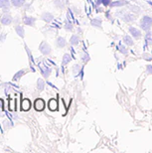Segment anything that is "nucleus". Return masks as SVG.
Listing matches in <instances>:
<instances>
[{"mask_svg":"<svg viewBox=\"0 0 152 153\" xmlns=\"http://www.w3.org/2000/svg\"><path fill=\"white\" fill-rule=\"evenodd\" d=\"M140 26L143 30H149L150 27L152 26V18L149 16H144L140 21Z\"/></svg>","mask_w":152,"mask_h":153,"instance_id":"nucleus-1","label":"nucleus"},{"mask_svg":"<svg viewBox=\"0 0 152 153\" xmlns=\"http://www.w3.org/2000/svg\"><path fill=\"white\" fill-rule=\"evenodd\" d=\"M34 105H35V109L38 110V112H41V110H43L44 108H45V102L42 100V98H38V100H35V103H34Z\"/></svg>","mask_w":152,"mask_h":153,"instance_id":"nucleus-2","label":"nucleus"},{"mask_svg":"<svg viewBox=\"0 0 152 153\" xmlns=\"http://www.w3.org/2000/svg\"><path fill=\"white\" fill-rule=\"evenodd\" d=\"M31 108V102L28 100V98H25L21 102V109L24 110V112H27Z\"/></svg>","mask_w":152,"mask_h":153,"instance_id":"nucleus-3","label":"nucleus"},{"mask_svg":"<svg viewBox=\"0 0 152 153\" xmlns=\"http://www.w3.org/2000/svg\"><path fill=\"white\" fill-rule=\"evenodd\" d=\"M40 51L42 52L44 55H48V54H50V52H51V48L47 43L43 42V43L41 44V46H40Z\"/></svg>","mask_w":152,"mask_h":153,"instance_id":"nucleus-4","label":"nucleus"},{"mask_svg":"<svg viewBox=\"0 0 152 153\" xmlns=\"http://www.w3.org/2000/svg\"><path fill=\"white\" fill-rule=\"evenodd\" d=\"M0 20H1V23L3 24V25H9L12 22V17L10 15H8V14H5V15L1 17Z\"/></svg>","mask_w":152,"mask_h":153,"instance_id":"nucleus-5","label":"nucleus"},{"mask_svg":"<svg viewBox=\"0 0 152 153\" xmlns=\"http://www.w3.org/2000/svg\"><path fill=\"white\" fill-rule=\"evenodd\" d=\"M48 107H49V108H50V110H52V112H54V110L57 109V108H58V102H57V100H54V98H52V100H49Z\"/></svg>","mask_w":152,"mask_h":153,"instance_id":"nucleus-6","label":"nucleus"},{"mask_svg":"<svg viewBox=\"0 0 152 153\" xmlns=\"http://www.w3.org/2000/svg\"><path fill=\"white\" fill-rule=\"evenodd\" d=\"M129 32H130V34L134 38H139L141 36V32L137 30L136 28H134V27H129Z\"/></svg>","mask_w":152,"mask_h":153,"instance_id":"nucleus-7","label":"nucleus"},{"mask_svg":"<svg viewBox=\"0 0 152 153\" xmlns=\"http://www.w3.org/2000/svg\"><path fill=\"white\" fill-rule=\"evenodd\" d=\"M23 21L26 25H29V26H33L34 23H35V18L33 17H28V16H25L23 18Z\"/></svg>","mask_w":152,"mask_h":153,"instance_id":"nucleus-8","label":"nucleus"},{"mask_svg":"<svg viewBox=\"0 0 152 153\" xmlns=\"http://www.w3.org/2000/svg\"><path fill=\"white\" fill-rule=\"evenodd\" d=\"M37 87H38V91L39 92H42L44 90V87H45V83L43 82L42 79H39L38 82H37Z\"/></svg>","mask_w":152,"mask_h":153,"instance_id":"nucleus-9","label":"nucleus"},{"mask_svg":"<svg viewBox=\"0 0 152 153\" xmlns=\"http://www.w3.org/2000/svg\"><path fill=\"white\" fill-rule=\"evenodd\" d=\"M42 18H43V20H44V21H46V22H50V21H52V20H53L54 17H53L52 14H50V13H45V14H43Z\"/></svg>","mask_w":152,"mask_h":153,"instance_id":"nucleus-10","label":"nucleus"},{"mask_svg":"<svg viewBox=\"0 0 152 153\" xmlns=\"http://www.w3.org/2000/svg\"><path fill=\"white\" fill-rule=\"evenodd\" d=\"M15 30H16L17 34H18L19 36H20V37H24V29H23V27L20 26V25H17L15 27Z\"/></svg>","mask_w":152,"mask_h":153,"instance_id":"nucleus-11","label":"nucleus"},{"mask_svg":"<svg viewBox=\"0 0 152 153\" xmlns=\"http://www.w3.org/2000/svg\"><path fill=\"white\" fill-rule=\"evenodd\" d=\"M70 61H71V56L69 55V54H65V55H64V58H63L62 65L66 66L68 63H70Z\"/></svg>","mask_w":152,"mask_h":153,"instance_id":"nucleus-12","label":"nucleus"},{"mask_svg":"<svg viewBox=\"0 0 152 153\" xmlns=\"http://www.w3.org/2000/svg\"><path fill=\"white\" fill-rule=\"evenodd\" d=\"M57 45L58 47H60V48H63V47L66 46V40L64 38H62V37H60L57 40Z\"/></svg>","mask_w":152,"mask_h":153,"instance_id":"nucleus-13","label":"nucleus"},{"mask_svg":"<svg viewBox=\"0 0 152 153\" xmlns=\"http://www.w3.org/2000/svg\"><path fill=\"white\" fill-rule=\"evenodd\" d=\"M15 108V98H9V109L14 112Z\"/></svg>","mask_w":152,"mask_h":153,"instance_id":"nucleus-14","label":"nucleus"},{"mask_svg":"<svg viewBox=\"0 0 152 153\" xmlns=\"http://www.w3.org/2000/svg\"><path fill=\"white\" fill-rule=\"evenodd\" d=\"M11 2L14 6L19 7V6H22L24 3H25V0H11Z\"/></svg>","mask_w":152,"mask_h":153,"instance_id":"nucleus-15","label":"nucleus"},{"mask_svg":"<svg viewBox=\"0 0 152 153\" xmlns=\"http://www.w3.org/2000/svg\"><path fill=\"white\" fill-rule=\"evenodd\" d=\"M41 67V70H42V73H43V76H45V78H48L49 76V75H50V72H51V70L49 68H44L43 66H40Z\"/></svg>","mask_w":152,"mask_h":153,"instance_id":"nucleus-16","label":"nucleus"},{"mask_svg":"<svg viewBox=\"0 0 152 153\" xmlns=\"http://www.w3.org/2000/svg\"><path fill=\"white\" fill-rule=\"evenodd\" d=\"M70 43L72 44L73 46L78 45V44H79V38H78V36H76V35L72 36V38H71V40H70Z\"/></svg>","mask_w":152,"mask_h":153,"instance_id":"nucleus-17","label":"nucleus"},{"mask_svg":"<svg viewBox=\"0 0 152 153\" xmlns=\"http://www.w3.org/2000/svg\"><path fill=\"white\" fill-rule=\"evenodd\" d=\"M123 41L125 42V44H126V45H128V46H132V45H133V41H132V39L129 36H125V37H124Z\"/></svg>","mask_w":152,"mask_h":153,"instance_id":"nucleus-18","label":"nucleus"},{"mask_svg":"<svg viewBox=\"0 0 152 153\" xmlns=\"http://www.w3.org/2000/svg\"><path fill=\"white\" fill-rule=\"evenodd\" d=\"M9 0H0V7L2 8H7L9 6Z\"/></svg>","mask_w":152,"mask_h":153,"instance_id":"nucleus-19","label":"nucleus"},{"mask_svg":"<svg viewBox=\"0 0 152 153\" xmlns=\"http://www.w3.org/2000/svg\"><path fill=\"white\" fill-rule=\"evenodd\" d=\"M24 74H25V71H24V70H22V71H19L18 73H17L16 75L13 76V80H14V81H17V80H18L19 78H20V76H23Z\"/></svg>","mask_w":152,"mask_h":153,"instance_id":"nucleus-20","label":"nucleus"},{"mask_svg":"<svg viewBox=\"0 0 152 153\" xmlns=\"http://www.w3.org/2000/svg\"><path fill=\"white\" fill-rule=\"evenodd\" d=\"M92 24L95 27H100V25H102V21H100L99 19H94V20L92 21Z\"/></svg>","mask_w":152,"mask_h":153,"instance_id":"nucleus-21","label":"nucleus"},{"mask_svg":"<svg viewBox=\"0 0 152 153\" xmlns=\"http://www.w3.org/2000/svg\"><path fill=\"white\" fill-rule=\"evenodd\" d=\"M127 2H123V1H116V3H111V6H121V5H124L126 4Z\"/></svg>","mask_w":152,"mask_h":153,"instance_id":"nucleus-22","label":"nucleus"},{"mask_svg":"<svg viewBox=\"0 0 152 153\" xmlns=\"http://www.w3.org/2000/svg\"><path fill=\"white\" fill-rule=\"evenodd\" d=\"M146 40H147V42H148V43L152 44V34L151 33H148L146 35Z\"/></svg>","mask_w":152,"mask_h":153,"instance_id":"nucleus-23","label":"nucleus"},{"mask_svg":"<svg viewBox=\"0 0 152 153\" xmlns=\"http://www.w3.org/2000/svg\"><path fill=\"white\" fill-rule=\"evenodd\" d=\"M3 105H4L3 100L0 98V115H1V112H3Z\"/></svg>","mask_w":152,"mask_h":153,"instance_id":"nucleus-24","label":"nucleus"},{"mask_svg":"<svg viewBox=\"0 0 152 153\" xmlns=\"http://www.w3.org/2000/svg\"><path fill=\"white\" fill-rule=\"evenodd\" d=\"M147 73H148L149 75H152V65L147 66Z\"/></svg>","mask_w":152,"mask_h":153,"instance_id":"nucleus-25","label":"nucleus"},{"mask_svg":"<svg viewBox=\"0 0 152 153\" xmlns=\"http://www.w3.org/2000/svg\"><path fill=\"white\" fill-rule=\"evenodd\" d=\"M102 4H104V5L106 6V5H109V3L111 2V0H102Z\"/></svg>","mask_w":152,"mask_h":153,"instance_id":"nucleus-26","label":"nucleus"},{"mask_svg":"<svg viewBox=\"0 0 152 153\" xmlns=\"http://www.w3.org/2000/svg\"><path fill=\"white\" fill-rule=\"evenodd\" d=\"M72 28H73V27H72V24H67V25H66V29H67V30H72Z\"/></svg>","mask_w":152,"mask_h":153,"instance_id":"nucleus-27","label":"nucleus"}]
</instances>
